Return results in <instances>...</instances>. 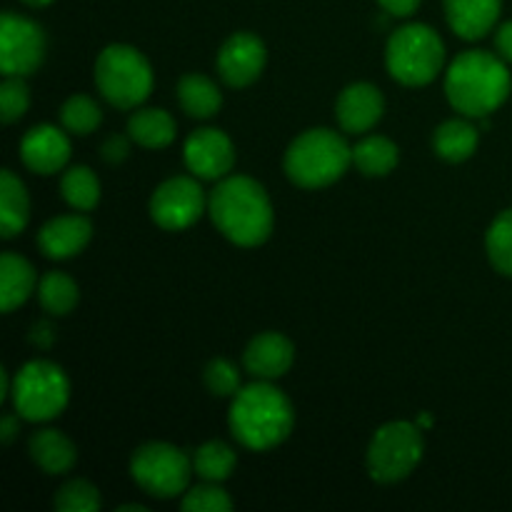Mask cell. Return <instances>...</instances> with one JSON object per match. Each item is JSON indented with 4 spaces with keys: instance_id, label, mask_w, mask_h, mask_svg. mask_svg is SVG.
<instances>
[{
    "instance_id": "obj_4",
    "label": "cell",
    "mask_w": 512,
    "mask_h": 512,
    "mask_svg": "<svg viewBox=\"0 0 512 512\" xmlns=\"http://www.w3.org/2000/svg\"><path fill=\"white\" fill-rule=\"evenodd\" d=\"M353 163V148L330 128L305 130L285 153V175L298 188H328L345 175Z\"/></svg>"
},
{
    "instance_id": "obj_8",
    "label": "cell",
    "mask_w": 512,
    "mask_h": 512,
    "mask_svg": "<svg viewBox=\"0 0 512 512\" xmlns=\"http://www.w3.org/2000/svg\"><path fill=\"white\" fill-rule=\"evenodd\" d=\"M423 428L395 420L375 430L368 448V473L375 483L393 485L408 478L423 460Z\"/></svg>"
},
{
    "instance_id": "obj_27",
    "label": "cell",
    "mask_w": 512,
    "mask_h": 512,
    "mask_svg": "<svg viewBox=\"0 0 512 512\" xmlns=\"http://www.w3.org/2000/svg\"><path fill=\"white\" fill-rule=\"evenodd\" d=\"M235 465V450L220 440H210L193 453V470L205 483H223L235 473Z\"/></svg>"
},
{
    "instance_id": "obj_36",
    "label": "cell",
    "mask_w": 512,
    "mask_h": 512,
    "mask_svg": "<svg viewBox=\"0 0 512 512\" xmlns=\"http://www.w3.org/2000/svg\"><path fill=\"white\" fill-rule=\"evenodd\" d=\"M380 8L395 18H408L420 8V0H378Z\"/></svg>"
},
{
    "instance_id": "obj_14",
    "label": "cell",
    "mask_w": 512,
    "mask_h": 512,
    "mask_svg": "<svg viewBox=\"0 0 512 512\" xmlns=\"http://www.w3.org/2000/svg\"><path fill=\"white\" fill-rule=\"evenodd\" d=\"M20 158L38 175L60 173L70 160L68 135L55 125H35L20 140Z\"/></svg>"
},
{
    "instance_id": "obj_31",
    "label": "cell",
    "mask_w": 512,
    "mask_h": 512,
    "mask_svg": "<svg viewBox=\"0 0 512 512\" xmlns=\"http://www.w3.org/2000/svg\"><path fill=\"white\" fill-rule=\"evenodd\" d=\"M58 512H95L103 505L98 488L88 480H70L55 493L53 500Z\"/></svg>"
},
{
    "instance_id": "obj_29",
    "label": "cell",
    "mask_w": 512,
    "mask_h": 512,
    "mask_svg": "<svg viewBox=\"0 0 512 512\" xmlns=\"http://www.w3.org/2000/svg\"><path fill=\"white\" fill-rule=\"evenodd\" d=\"M485 250H488L490 265L500 275L512 278V208L493 220L485 235Z\"/></svg>"
},
{
    "instance_id": "obj_41",
    "label": "cell",
    "mask_w": 512,
    "mask_h": 512,
    "mask_svg": "<svg viewBox=\"0 0 512 512\" xmlns=\"http://www.w3.org/2000/svg\"><path fill=\"white\" fill-rule=\"evenodd\" d=\"M418 425H420V428H430V425H433V418H430V415H420V418H418Z\"/></svg>"
},
{
    "instance_id": "obj_16",
    "label": "cell",
    "mask_w": 512,
    "mask_h": 512,
    "mask_svg": "<svg viewBox=\"0 0 512 512\" xmlns=\"http://www.w3.org/2000/svg\"><path fill=\"white\" fill-rule=\"evenodd\" d=\"M90 238H93V223L85 215H58L40 228L38 248L50 260H68L83 253Z\"/></svg>"
},
{
    "instance_id": "obj_12",
    "label": "cell",
    "mask_w": 512,
    "mask_h": 512,
    "mask_svg": "<svg viewBox=\"0 0 512 512\" xmlns=\"http://www.w3.org/2000/svg\"><path fill=\"white\" fill-rule=\"evenodd\" d=\"M185 165L200 180H223L235 165L233 140L218 128H200L185 140Z\"/></svg>"
},
{
    "instance_id": "obj_13",
    "label": "cell",
    "mask_w": 512,
    "mask_h": 512,
    "mask_svg": "<svg viewBox=\"0 0 512 512\" xmlns=\"http://www.w3.org/2000/svg\"><path fill=\"white\" fill-rule=\"evenodd\" d=\"M265 60H268V53L258 35L233 33L220 48L215 68L230 88H248L263 75Z\"/></svg>"
},
{
    "instance_id": "obj_17",
    "label": "cell",
    "mask_w": 512,
    "mask_h": 512,
    "mask_svg": "<svg viewBox=\"0 0 512 512\" xmlns=\"http://www.w3.org/2000/svg\"><path fill=\"white\" fill-rule=\"evenodd\" d=\"M295 348L285 335L260 333L245 348L243 365L255 380H278L293 368Z\"/></svg>"
},
{
    "instance_id": "obj_2",
    "label": "cell",
    "mask_w": 512,
    "mask_h": 512,
    "mask_svg": "<svg viewBox=\"0 0 512 512\" xmlns=\"http://www.w3.org/2000/svg\"><path fill=\"white\" fill-rule=\"evenodd\" d=\"M228 425L233 438L243 448L265 453V450L278 448L280 443L290 438L295 413L288 395L270 385V380H258V383L245 385L235 393Z\"/></svg>"
},
{
    "instance_id": "obj_18",
    "label": "cell",
    "mask_w": 512,
    "mask_h": 512,
    "mask_svg": "<svg viewBox=\"0 0 512 512\" xmlns=\"http://www.w3.org/2000/svg\"><path fill=\"white\" fill-rule=\"evenodd\" d=\"M503 0H445V18L455 35L480 40L495 28Z\"/></svg>"
},
{
    "instance_id": "obj_38",
    "label": "cell",
    "mask_w": 512,
    "mask_h": 512,
    "mask_svg": "<svg viewBox=\"0 0 512 512\" xmlns=\"http://www.w3.org/2000/svg\"><path fill=\"white\" fill-rule=\"evenodd\" d=\"M20 420H23V418H20L18 413H15V415H5V418L0 420V443L10 445L15 438H18Z\"/></svg>"
},
{
    "instance_id": "obj_10",
    "label": "cell",
    "mask_w": 512,
    "mask_h": 512,
    "mask_svg": "<svg viewBox=\"0 0 512 512\" xmlns=\"http://www.w3.org/2000/svg\"><path fill=\"white\" fill-rule=\"evenodd\" d=\"M45 60V33L35 20L15 13L0 18V68L3 75L25 78Z\"/></svg>"
},
{
    "instance_id": "obj_25",
    "label": "cell",
    "mask_w": 512,
    "mask_h": 512,
    "mask_svg": "<svg viewBox=\"0 0 512 512\" xmlns=\"http://www.w3.org/2000/svg\"><path fill=\"white\" fill-rule=\"evenodd\" d=\"M398 160V145L383 135H368L353 148V165L368 178H383V175L393 173Z\"/></svg>"
},
{
    "instance_id": "obj_40",
    "label": "cell",
    "mask_w": 512,
    "mask_h": 512,
    "mask_svg": "<svg viewBox=\"0 0 512 512\" xmlns=\"http://www.w3.org/2000/svg\"><path fill=\"white\" fill-rule=\"evenodd\" d=\"M25 5H30V8H45V5H50L53 0H23Z\"/></svg>"
},
{
    "instance_id": "obj_30",
    "label": "cell",
    "mask_w": 512,
    "mask_h": 512,
    "mask_svg": "<svg viewBox=\"0 0 512 512\" xmlns=\"http://www.w3.org/2000/svg\"><path fill=\"white\" fill-rule=\"evenodd\" d=\"M60 123L75 135H90L103 123V113H100L98 103L88 95H70L60 108Z\"/></svg>"
},
{
    "instance_id": "obj_22",
    "label": "cell",
    "mask_w": 512,
    "mask_h": 512,
    "mask_svg": "<svg viewBox=\"0 0 512 512\" xmlns=\"http://www.w3.org/2000/svg\"><path fill=\"white\" fill-rule=\"evenodd\" d=\"M478 143V128L473 123H468V120L460 118L445 120L433 133L435 155L448 160V163H463V160L473 158V153L478 150Z\"/></svg>"
},
{
    "instance_id": "obj_20",
    "label": "cell",
    "mask_w": 512,
    "mask_h": 512,
    "mask_svg": "<svg viewBox=\"0 0 512 512\" xmlns=\"http://www.w3.org/2000/svg\"><path fill=\"white\" fill-rule=\"evenodd\" d=\"M38 288L35 268L15 253H3L0 258V305L3 313H13Z\"/></svg>"
},
{
    "instance_id": "obj_39",
    "label": "cell",
    "mask_w": 512,
    "mask_h": 512,
    "mask_svg": "<svg viewBox=\"0 0 512 512\" xmlns=\"http://www.w3.org/2000/svg\"><path fill=\"white\" fill-rule=\"evenodd\" d=\"M30 340H33L35 345H40V348H50V343H53V328H50L48 323L33 325V333H30Z\"/></svg>"
},
{
    "instance_id": "obj_21",
    "label": "cell",
    "mask_w": 512,
    "mask_h": 512,
    "mask_svg": "<svg viewBox=\"0 0 512 512\" xmlns=\"http://www.w3.org/2000/svg\"><path fill=\"white\" fill-rule=\"evenodd\" d=\"M30 220V200L23 180L13 170H3L0 175V233L5 240L15 238L25 230Z\"/></svg>"
},
{
    "instance_id": "obj_19",
    "label": "cell",
    "mask_w": 512,
    "mask_h": 512,
    "mask_svg": "<svg viewBox=\"0 0 512 512\" xmlns=\"http://www.w3.org/2000/svg\"><path fill=\"white\" fill-rule=\"evenodd\" d=\"M28 453L33 463L48 475H63L78 463V450H75L73 440L60 430H38L30 435Z\"/></svg>"
},
{
    "instance_id": "obj_35",
    "label": "cell",
    "mask_w": 512,
    "mask_h": 512,
    "mask_svg": "<svg viewBox=\"0 0 512 512\" xmlns=\"http://www.w3.org/2000/svg\"><path fill=\"white\" fill-rule=\"evenodd\" d=\"M130 135H110L103 145H100V155H103L105 163L118 165L123 163L130 155Z\"/></svg>"
},
{
    "instance_id": "obj_3",
    "label": "cell",
    "mask_w": 512,
    "mask_h": 512,
    "mask_svg": "<svg viewBox=\"0 0 512 512\" xmlns=\"http://www.w3.org/2000/svg\"><path fill=\"white\" fill-rule=\"evenodd\" d=\"M512 78L500 55L488 50H465L445 73V95L458 113L488 118L508 100Z\"/></svg>"
},
{
    "instance_id": "obj_6",
    "label": "cell",
    "mask_w": 512,
    "mask_h": 512,
    "mask_svg": "<svg viewBox=\"0 0 512 512\" xmlns=\"http://www.w3.org/2000/svg\"><path fill=\"white\" fill-rule=\"evenodd\" d=\"M95 85L110 105L133 110L153 93V70L133 45H108L95 60Z\"/></svg>"
},
{
    "instance_id": "obj_9",
    "label": "cell",
    "mask_w": 512,
    "mask_h": 512,
    "mask_svg": "<svg viewBox=\"0 0 512 512\" xmlns=\"http://www.w3.org/2000/svg\"><path fill=\"white\" fill-rule=\"evenodd\" d=\"M193 460L168 443H145L130 458V475L135 485L150 498L170 500L188 490Z\"/></svg>"
},
{
    "instance_id": "obj_1",
    "label": "cell",
    "mask_w": 512,
    "mask_h": 512,
    "mask_svg": "<svg viewBox=\"0 0 512 512\" xmlns=\"http://www.w3.org/2000/svg\"><path fill=\"white\" fill-rule=\"evenodd\" d=\"M215 228L240 248L263 245L273 233V205L258 180L248 175H225L208 198Z\"/></svg>"
},
{
    "instance_id": "obj_42",
    "label": "cell",
    "mask_w": 512,
    "mask_h": 512,
    "mask_svg": "<svg viewBox=\"0 0 512 512\" xmlns=\"http://www.w3.org/2000/svg\"><path fill=\"white\" fill-rule=\"evenodd\" d=\"M125 510H140V512H145L143 505H120V508H118V512H125Z\"/></svg>"
},
{
    "instance_id": "obj_32",
    "label": "cell",
    "mask_w": 512,
    "mask_h": 512,
    "mask_svg": "<svg viewBox=\"0 0 512 512\" xmlns=\"http://www.w3.org/2000/svg\"><path fill=\"white\" fill-rule=\"evenodd\" d=\"M203 383L215 398H235L243 385H240V370L230 360L215 358L205 365Z\"/></svg>"
},
{
    "instance_id": "obj_15",
    "label": "cell",
    "mask_w": 512,
    "mask_h": 512,
    "mask_svg": "<svg viewBox=\"0 0 512 512\" xmlns=\"http://www.w3.org/2000/svg\"><path fill=\"white\" fill-rule=\"evenodd\" d=\"M385 113V98L375 85L353 83L338 95L335 118L340 128L350 135H360L373 130Z\"/></svg>"
},
{
    "instance_id": "obj_24",
    "label": "cell",
    "mask_w": 512,
    "mask_h": 512,
    "mask_svg": "<svg viewBox=\"0 0 512 512\" xmlns=\"http://www.w3.org/2000/svg\"><path fill=\"white\" fill-rule=\"evenodd\" d=\"M178 103L190 118H213L223 105L220 88L210 78L198 73H190L180 78L178 83Z\"/></svg>"
},
{
    "instance_id": "obj_34",
    "label": "cell",
    "mask_w": 512,
    "mask_h": 512,
    "mask_svg": "<svg viewBox=\"0 0 512 512\" xmlns=\"http://www.w3.org/2000/svg\"><path fill=\"white\" fill-rule=\"evenodd\" d=\"M30 108V90L23 78L15 75H5L3 85H0V118L3 123H15L23 118Z\"/></svg>"
},
{
    "instance_id": "obj_5",
    "label": "cell",
    "mask_w": 512,
    "mask_h": 512,
    "mask_svg": "<svg viewBox=\"0 0 512 512\" xmlns=\"http://www.w3.org/2000/svg\"><path fill=\"white\" fill-rule=\"evenodd\" d=\"M445 63V45L430 25L410 23L395 30L385 45V65L398 83L418 88L438 78Z\"/></svg>"
},
{
    "instance_id": "obj_23",
    "label": "cell",
    "mask_w": 512,
    "mask_h": 512,
    "mask_svg": "<svg viewBox=\"0 0 512 512\" xmlns=\"http://www.w3.org/2000/svg\"><path fill=\"white\" fill-rule=\"evenodd\" d=\"M175 133H178V128H175V120L168 110L140 108L128 120V135L133 138V143L148 150L168 148L175 140Z\"/></svg>"
},
{
    "instance_id": "obj_37",
    "label": "cell",
    "mask_w": 512,
    "mask_h": 512,
    "mask_svg": "<svg viewBox=\"0 0 512 512\" xmlns=\"http://www.w3.org/2000/svg\"><path fill=\"white\" fill-rule=\"evenodd\" d=\"M495 48H498V55L505 63H512V20L495 30Z\"/></svg>"
},
{
    "instance_id": "obj_26",
    "label": "cell",
    "mask_w": 512,
    "mask_h": 512,
    "mask_svg": "<svg viewBox=\"0 0 512 512\" xmlns=\"http://www.w3.org/2000/svg\"><path fill=\"white\" fill-rule=\"evenodd\" d=\"M60 193L70 208L88 213L100 200V180L88 165H75V168L65 170L60 178Z\"/></svg>"
},
{
    "instance_id": "obj_28",
    "label": "cell",
    "mask_w": 512,
    "mask_h": 512,
    "mask_svg": "<svg viewBox=\"0 0 512 512\" xmlns=\"http://www.w3.org/2000/svg\"><path fill=\"white\" fill-rule=\"evenodd\" d=\"M38 300L45 313L50 315H68L78 305L80 290L70 275L50 270L38 283Z\"/></svg>"
},
{
    "instance_id": "obj_11",
    "label": "cell",
    "mask_w": 512,
    "mask_h": 512,
    "mask_svg": "<svg viewBox=\"0 0 512 512\" xmlns=\"http://www.w3.org/2000/svg\"><path fill=\"white\" fill-rule=\"evenodd\" d=\"M205 210V193L188 175H178L155 188L150 198V218L163 230H185L200 220Z\"/></svg>"
},
{
    "instance_id": "obj_7",
    "label": "cell",
    "mask_w": 512,
    "mask_h": 512,
    "mask_svg": "<svg viewBox=\"0 0 512 512\" xmlns=\"http://www.w3.org/2000/svg\"><path fill=\"white\" fill-rule=\"evenodd\" d=\"M10 400H13L15 413L23 420L48 423L68 408V375L50 360H30L15 373Z\"/></svg>"
},
{
    "instance_id": "obj_33",
    "label": "cell",
    "mask_w": 512,
    "mask_h": 512,
    "mask_svg": "<svg viewBox=\"0 0 512 512\" xmlns=\"http://www.w3.org/2000/svg\"><path fill=\"white\" fill-rule=\"evenodd\" d=\"M180 508L185 512H230L233 500L220 488V483H205L188 490L185 498L180 500Z\"/></svg>"
}]
</instances>
